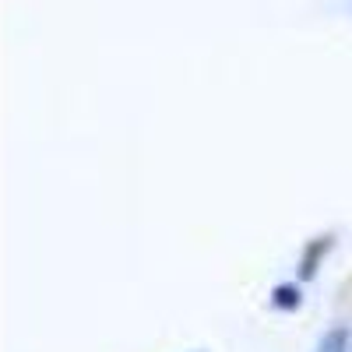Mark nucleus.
<instances>
[{"instance_id": "nucleus-1", "label": "nucleus", "mask_w": 352, "mask_h": 352, "mask_svg": "<svg viewBox=\"0 0 352 352\" xmlns=\"http://www.w3.org/2000/svg\"><path fill=\"white\" fill-rule=\"evenodd\" d=\"M317 352H352V342H349V331H345V328H335V331H328L324 338H320V345H317Z\"/></svg>"}]
</instances>
